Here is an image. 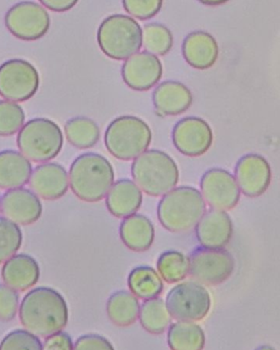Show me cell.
I'll use <instances>...</instances> for the list:
<instances>
[{
	"label": "cell",
	"instance_id": "6da1fadb",
	"mask_svg": "<svg viewBox=\"0 0 280 350\" xmlns=\"http://www.w3.org/2000/svg\"><path fill=\"white\" fill-rule=\"evenodd\" d=\"M18 317L27 331L47 338L67 326L69 314L66 300L57 290L39 287L23 298Z\"/></svg>",
	"mask_w": 280,
	"mask_h": 350
},
{
	"label": "cell",
	"instance_id": "7a4b0ae2",
	"mask_svg": "<svg viewBox=\"0 0 280 350\" xmlns=\"http://www.w3.org/2000/svg\"><path fill=\"white\" fill-rule=\"evenodd\" d=\"M207 212V203L199 189L191 187H175L158 204L160 224L168 232L186 234L196 228Z\"/></svg>",
	"mask_w": 280,
	"mask_h": 350
},
{
	"label": "cell",
	"instance_id": "3957f363",
	"mask_svg": "<svg viewBox=\"0 0 280 350\" xmlns=\"http://www.w3.org/2000/svg\"><path fill=\"white\" fill-rule=\"evenodd\" d=\"M69 183L78 199L94 203L104 199L110 191L114 183V170L100 154H82L71 164Z\"/></svg>",
	"mask_w": 280,
	"mask_h": 350
},
{
	"label": "cell",
	"instance_id": "277c9868",
	"mask_svg": "<svg viewBox=\"0 0 280 350\" xmlns=\"http://www.w3.org/2000/svg\"><path fill=\"white\" fill-rule=\"evenodd\" d=\"M136 185L152 197L164 196L176 187L179 170L170 156L158 150H150L136 158L131 165Z\"/></svg>",
	"mask_w": 280,
	"mask_h": 350
},
{
	"label": "cell",
	"instance_id": "5b68a950",
	"mask_svg": "<svg viewBox=\"0 0 280 350\" xmlns=\"http://www.w3.org/2000/svg\"><path fill=\"white\" fill-rule=\"evenodd\" d=\"M97 40L101 51L107 57L123 61L139 53L143 40V30L131 16L112 14L101 23Z\"/></svg>",
	"mask_w": 280,
	"mask_h": 350
},
{
	"label": "cell",
	"instance_id": "8992f818",
	"mask_svg": "<svg viewBox=\"0 0 280 350\" xmlns=\"http://www.w3.org/2000/svg\"><path fill=\"white\" fill-rule=\"evenodd\" d=\"M151 141V129L145 121L135 116L117 117L105 133L109 153L123 161L135 160L145 153Z\"/></svg>",
	"mask_w": 280,
	"mask_h": 350
},
{
	"label": "cell",
	"instance_id": "52a82bcc",
	"mask_svg": "<svg viewBox=\"0 0 280 350\" xmlns=\"http://www.w3.org/2000/svg\"><path fill=\"white\" fill-rule=\"evenodd\" d=\"M63 142L59 125L47 118L28 121L18 131L16 139L21 153L33 162H47L57 157Z\"/></svg>",
	"mask_w": 280,
	"mask_h": 350
},
{
	"label": "cell",
	"instance_id": "ba28073f",
	"mask_svg": "<svg viewBox=\"0 0 280 350\" xmlns=\"http://www.w3.org/2000/svg\"><path fill=\"white\" fill-rule=\"evenodd\" d=\"M166 304L172 318L197 322L209 314L212 298L209 291L201 283L184 282L170 290Z\"/></svg>",
	"mask_w": 280,
	"mask_h": 350
},
{
	"label": "cell",
	"instance_id": "9c48e42d",
	"mask_svg": "<svg viewBox=\"0 0 280 350\" xmlns=\"http://www.w3.org/2000/svg\"><path fill=\"white\" fill-rule=\"evenodd\" d=\"M36 68L25 59H14L0 66V96L14 103L26 102L38 90Z\"/></svg>",
	"mask_w": 280,
	"mask_h": 350
},
{
	"label": "cell",
	"instance_id": "30bf717a",
	"mask_svg": "<svg viewBox=\"0 0 280 350\" xmlns=\"http://www.w3.org/2000/svg\"><path fill=\"white\" fill-rule=\"evenodd\" d=\"M5 26L20 40L35 41L42 38L49 30V12L40 4L22 1L14 4L6 12Z\"/></svg>",
	"mask_w": 280,
	"mask_h": 350
},
{
	"label": "cell",
	"instance_id": "8fae6325",
	"mask_svg": "<svg viewBox=\"0 0 280 350\" xmlns=\"http://www.w3.org/2000/svg\"><path fill=\"white\" fill-rule=\"evenodd\" d=\"M190 275L207 286H217L227 281L236 269V260L225 249L197 248L191 253Z\"/></svg>",
	"mask_w": 280,
	"mask_h": 350
},
{
	"label": "cell",
	"instance_id": "7c38bea8",
	"mask_svg": "<svg viewBox=\"0 0 280 350\" xmlns=\"http://www.w3.org/2000/svg\"><path fill=\"white\" fill-rule=\"evenodd\" d=\"M201 195L213 209L228 211L233 209L240 199V189L234 175L221 168H213L203 174Z\"/></svg>",
	"mask_w": 280,
	"mask_h": 350
},
{
	"label": "cell",
	"instance_id": "4fadbf2b",
	"mask_svg": "<svg viewBox=\"0 0 280 350\" xmlns=\"http://www.w3.org/2000/svg\"><path fill=\"white\" fill-rule=\"evenodd\" d=\"M213 139V131L209 123L199 117L182 119L173 131L175 147L188 157H199L207 153Z\"/></svg>",
	"mask_w": 280,
	"mask_h": 350
},
{
	"label": "cell",
	"instance_id": "5bb4252c",
	"mask_svg": "<svg viewBox=\"0 0 280 350\" xmlns=\"http://www.w3.org/2000/svg\"><path fill=\"white\" fill-rule=\"evenodd\" d=\"M164 73L157 55L143 51L125 59L121 69L123 81L131 90L147 92L160 81Z\"/></svg>",
	"mask_w": 280,
	"mask_h": 350
},
{
	"label": "cell",
	"instance_id": "9a60e30c",
	"mask_svg": "<svg viewBox=\"0 0 280 350\" xmlns=\"http://www.w3.org/2000/svg\"><path fill=\"white\" fill-rule=\"evenodd\" d=\"M234 177L244 195L257 198L268 189L272 180V170L264 157L258 154H249L236 164Z\"/></svg>",
	"mask_w": 280,
	"mask_h": 350
},
{
	"label": "cell",
	"instance_id": "2e32d148",
	"mask_svg": "<svg viewBox=\"0 0 280 350\" xmlns=\"http://www.w3.org/2000/svg\"><path fill=\"white\" fill-rule=\"evenodd\" d=\"M4 217L21 226L34 224L42 214V204L38 196L24 187L8 189L1 198Z\"/></svg>",
	"mask_w": 280,
	"mask_h": 350
},
{
	"label": "cell",
	"instance_id": "e0dca14e",
	"mask_svg": "<svg viewBox=\"0 0 280 350\" xmlns=\"http://www.w3.org/2000/svg\"><path fill=\"white\" fill-rule=\"evenodd\" d=\"M196 238L203 248L224 249L233 236V224L227 212L212 209L197 224Z\"/></svg>",
	"mask_w": 280,
	"mask_h": 350
},
{
	"label": "cell",
	"instance_id": "ac0fdd59",
	"mask_svg": "<svg viewBox=\"0 0 280 350\" xmlns=\"http://www.w3.org/2000/svg\"><path fill=\"white\" fill-rule=\"evenodd\" d=\"M69 174L58 163H44L37 166L31 174L29 185L33 193L49 201L60 199L67 193Z\"/></svg>",
	"mask_w": 280,
	"mask_h": 350
},
{
	"label": "cell",
	"instance_id": "d6986e66",
	"mask_svg": "<svg viewBox=\"0 0 280 350\" xmlns=\"http://www.w3.org/2000/svg\"><path fill=\"white\" fill-rule=\"evenodd\" d=\"M185 61L197 70H207L217 63L219 45L213 35L194 31L187 35L182 46Z\"/></svg>",
	"mask_w": 280,
	"mask_h": 350
},
{
	"label": "cell",
	"instance_id": "ffe728a7",
	"mask_svg": "<svg viewBox=\"0 0 280 350\" xmlns=\"http://www.w3.org/2000/svg\"><path fill=\"white\" fill-rule=\"evenodd\" d=\"M153 104L162 116H178L186 112L193 103L192 92L178 81L160 83L153 92Z\"/></svg>",
	"mask_w": 280,
	"mask_h": 350
},
{
	"label": "cell",
	"instance_id": "44dd1931",
	"mask_svg": "<svg viewBox=\"0 0 280 350\" xmlns=\"http://www.w3.org/2000/svg\"><path fill=\"white\" fill-rule=\"evenodd\" d=\"M4 284L16 291H26L36 285L40 277L38 263L28 254H16L4 262L1 271Z\"/></svg>",
	"mask_w": 280,
	"mask_h": 350
},
{
	"label": "cell",
	"instance_id": "7402d4cb",
	"mask_svg": "<svg viewBox=\"0 0 280 350\" xmlns=\"http://www.w3.org/2000/svg\"><path fill=\"white\" fill-rule=\"evenodd\" d=\"M143 202V193L135 181L120 179L113 183L106 196L109 212L117 218H127L136 214Z\"/></svg>",
	"mask_w": 280,
	"mask_h": 350
},
{
	"label": "cell",
	"instance_id": "603a6c76",
	"mask_svg": "<svg viewBox=\"0 0 280 350\" xmlns=\"http://www.w3.org/2000/svg\"><path fill=\"white\" fill-rule=\"evenodd\" d=\"M119 234L127 248L135 252H144L151 248L155 230L149 218L142 214H133L121 222Z\"/></svg>",
	"mask_w": 280,
	"mask_h": 350
},
{
	"label": "cell",
	"instance_id": "cb8c5ba5",
	"mask_svg": "<svg viewBox=\"0 0 280 350\" xmlns=\"http://www.w3.org/2000/svg\"><path fill=\"white\" fill-rule=\"evenodd\" d=\"M32 164L22 153L12 150L0 152V189L22 187L30 180Z\"/></svg>",
	"mask_w": 280,
	"mask_h": 350
},
{
	"label": "cell",
	"instance_id": "d4e9b609",
	"mask_svg": "<svg viewBox=\"0 0 280 350\" xmlns=\"http://www.w3.org/2000/svg\"><path fill=\"white\" fill-rule=\"evenodd\" d=\"M139 300L131 292H115L107 301L106 310L109 320L117 327H129L139 319Z\"/></svg>",
	"mask_w": 280,
	"mask_h": 350
},
{
	"label": "cell",
	"instance_id": "484cf974",
	"mask_svg": "<svg viewBox=\"0 0 280 350\" xmlns=\"http://www.w3.org/2000/svg\"><path fill=\"white\" fill-rule=\"evenodd\" d=\"M168 345L170 350H203L205 332L194 322L178 321L168 328Z\"/></svg>",
	"mask_w": 280,
	"mask_h": 350
},
{
	"label": "cell",
	"instance_id": "4316f807",
	"mask_svg": "<svg viewBox=\"0 0 280 350\" xmlns=\"http://www.w3.org/2000/svg\"><path fill=\"white\" fill-rule=\"evenodd\" d=\"M127 285L136 297L143 300L158 297L164 291V282L160 273L145 265L136 267L131 271Z\"/></svg>",
	"mask_w": 280,
	"mask_h": 350
},
{
	"label": "cell",
	"instance_id": "83f0119b",
	"mask_svg": "<svg viewBox=\"0 0 280 350\" xmlns=\"http://www.w3.org/2000/svg\"><path fill=\"white\" fill-rule=\"evenodd\" d=\"M139 321L144 330L150 334H162L170 328L172 316L166 302L156 297L145 300L140 308Z\"/></svg>",
	"mask_w": 280,
	"mask_h": 350
},
{
	"label": "cell",
	"instance_id": "f1b7e54d",
	"mask_svg": "<svg viewBox=\"0 0 280 350\" xmlns=\"http://www.w3.org/2000/svg\"><path fill=\"white\" fill-rule=\"evenodd\" d=\"M65 135L68 142L77 149H90L100 139V129L88 117H74L66 122Z\"/></svg>",
	"mask_w": 280,
	"mask_h": 350
},
{
	"label": "cell",
	"instance_id": "f546056e",
	"mask_svg": "<svg viewBox=\"0 0 280 350\" xmlns=\"http://www.w3.org/2000/svg\"><path fill=\"white\" fill-rule=\"evenodd\" d=\"M158 273L168 284L179 283L190 273V261L180 251H166L157 261Z\"/></svg>",
	"mask_w": 280,
	"mask_h": 350
},
{
	"label": "cell",
	"instance_id": "4dcf8cb0",
	"mask_svg": "<svg viewBox=\"0 0 280 350\" xmlns=\"http://www.w3.org/2000/svg\"><path fill=\"white\" fill-rule=\"evenodd\" d=\"M142 45L147 53L164 57L173 49L174 37L168 27L158 23H150L144 26Z\"/></svg>",
	"mask_w": 280,
	"mask_h": 350
},
{
	"label": "cell",
	"instance_id": "1f68e13d",
	"mask_svg": "<svg viewBox=\"0 0 280 350\" xmlns=\"http://www.w3.org/2000/svg\"><path fill=\"white\" fill-rule=\"evenodd\" d=\"M23 242L20 226L0 216V265L16 255Z\"/></svg>",
	"mask_w": 280,
	"mask_h": 350
},
{
	"label": "cell",
	"instance_id": "d6a6232c",
	"mask_svg": "<svg viewBox=\"0 0 280 350\" xmlns=\"http://www.w3.org/2000/svg\"><path fill=\"white\" fill-rule=\"evenodd\" d=\"M22 107L10 100H0V137H10L24 126Z\"/></svg>",
	"mask_w": 280,
	"mask_h": 350
},
{
	"label": "cell",
	"instance_id": "836d02e7",
	"mask_svg": "<svg viewBox=\"0 0 280 350\" xmlns=\"http://www.w3.org/2000/svg\"><path fill=\"white\" fill-rule=\"evenodd\" d=\"M0 350H42V343L29 331L14 330L4 337Z\"/></svg>",
	"mask_w": 280,
	"mask_h": 350
},
{
	"label": "cell",
	"instance_id": "e575fe53",
	"mask_svg": "<svg viewBox=\"0 0 280 350\" xmlns=\"http://www.w3.org/2000/svg\"><path fill=\"white\" fill-rule=\"evenodd\" d=\"M123 8L129 16L138 20H149L162 10L164 0H123Z\"/></svg>",
	"mask_w": 280,
	"mask_h": 350
},
{
	"label": "cell",
	"instance_id": "d590c367",
	"mask_svg": "<svg viewBox=\"0 0 280 350\" xmlns=\"http://www.w3.org/2000/svg\"><path fill=\"white\" fill-rule=\"evenodd\" d=\"M20 310L18 291L6 285H0V321L10 322Z\"/></svg>",
	"mask_w": 280,
	"mask_h": 350
},
{
	"label": "cell",
	"instance_id": "8d00e7d4",
	"mask_svg": "<svg viewBox=\"0 0 280 350\" xmlns=\"http://www.w3.org/2000/svg\"><path fill=\"white\" fill-rule=\"evenodd\" d=\"M73 350H115L110 341L98 334H86L74 343Z\"/></svg>",
	"mask_w": 280,
	"mask_h": 350
},
{
	"label": "cell",
	"instance_id": "74e56055",
	"mask_svg": "<svg viewBox=\"0 0 280 350\" xmlns=\"http://www.w3.org/2000/svg\"><path fill=\"white\" fill-rule=\"evenodd\" d=\"M74 345L67 333L60 331L45 338L42 350H73Z\"/></svg>",
	"mask_w": 280,
	"mask_h": 350
},
{
	"label": "cell",
	"instance_id": "f35d334b",
	"mask_svg": "<svg viewBox=\"0 0 280 350\" xmlns=\"http://www.w3.org/2000/svg\"><path fill=\"white\" fill-rule=\"evenodd\" d=\"M45 8L53 12H63L71 10L77 4L78 0H39Z\"/></svg>",
	"mask_w": 280,
	"mask_h": 350
},
{
	"label": "cell",
	"instance_id": "ab89813d",
	"mask_svg": "<svg viewBox=\"0 0 280 350\" xmlns=\"http://www.w3.org/2000/svg\"><path fill=\"white\" fill-rule=\"evenodd\" d=\"M199 1L207 6H219L223 5V4H225L226 2L229 1V0H199Z\"/></svg>",
	"mask_w": 280,
	"mask_h": 350
},
{
	"label": "cell",
	"instance_id": "60d3db41",
	"mask_svg": "<svg viewBox=\"0 0 280 350\" xmlns=\"http://www.w3.org/2000/svg\"><path fill=\"white\" fill-rule=\"evenodd\" d=\"M256 350H275L270 345H262V347H259Z\"/></svg>",
	"mask_w": 280,
	"mask_h": 350
},
{
	"label": "cell",
	"instance_id": "b9f144b4",
	"mask_svg": "<svg viewBox=\"0 0 280 350\" xmlns=\"http://www.w3.org/2000/svg\"><path fill=\"white\" fill-rule=\"evenodd\" d=\"M0 212H1V199H0Z\"/></svg>",
	"mask_w": 280,
	"mask_h": 350
}]
</instances>
